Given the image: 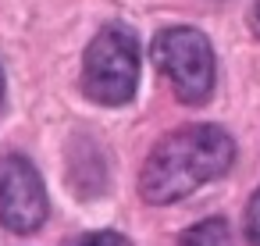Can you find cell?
Listing matches in <instances>:
<instances>
[{"label": "cell", "mask_w": 260, "mask_h": 246, "mask_svg": "<svg viewBox=\"0 0 260 246\" xmlns=\"http://www.w3.org/2000/svg\"><path fill=\"white\" fill-rule=\"evenodd\" d=\"M178 246H232V228L224 218H207L182 232Z\"/></svg>", "instance_id": "obj_5"}, {"label": "cell", "mask_w": 260, "mask_h": 246, "mask_svg": "<svg viewBox=\"0 0 260 246\" xmlns=\"http://www.w3.org/2000/svg\"><path fill=\"white\" fill-rule=\"evenodd\" d=\"M253 15H260V4H256V11H253ZM256 33H260V29H256Z\"/></svg>", "instance_id": "obj_9"}, {"label": "cell", "mask_w": 260, "mask_h": 246, "mask_svg": "<svg viewBox=\"0 0 260 246\" xmlns=\"http://www.w3.org/2000/svg\"><path fill=\"white\" fill-rule=\"evenodd\" d=\"M139 40L128 25H104L82 54V93L100 107H121L139 86Z\"/></svg>", "instance_id": "obj_2"}, {"label": "cell", "mask_w": 260, "mask_h": 246, "mask_svg": "<svg viewBox=\"0 0 260 246\" xmlns=\"http://www.w3.org/2000/svg\"><path fill=\"white\" fill-rule=\"evenodd\" d=\"M235 161V139L221 125H189L164 136L143 171H139V196L153 207H168L175 200L192 196L207 182L221 178Z\"/></svg>", "instance_id": "obj_1"}, {"label": "cell", "mask_w": 260, "mask_h": 246, "mask_svg": "<svg viewBox=\"0 0 260 246\" xmlns=\"http://www.w3.org/2000/svg\"><path fill=\"white\" fill-rule=\"evenodd\" d=\"M4 86L8 82H4V65H0V107H4Z\"/></svg>", "instance_id": "obj_8"}, {"label": "cell", "mask_w": 260, "mask_h": 246, "mask_svg": "<svg viewBox=\"0 0 260 246\" xmlns=\"http://www.w3.org/2000/svg\"><path fill=\"white\" fill-rule=\"evenodd\" d=\"M150 57L157 65V72L171 82V89L182 104L200 107L210 100L214 79H217V61H214L210 40L200 29H192V25L160 29L150 43Z\"/></svg>", "instance_id": "obj_3"}, {"label": "cell", "mask_w": 260, "mask_h": 246, "mask_svg": "<svg viewBox=\"0 0 260 246\" xmlns=\"http://www.w3.org/2000/svg\"><path fill=\"white\" fill-rule=\"evenodd\" d=\"M47 210L50 203H47L40 171L22 153L0 157V228H8L15 235H29L43 228Z\"/></svg>", "instance_id": "obj_4"}, {"label": "cell", "mask_w": 260, "mask_h": 246, "mask_svg": "<svg viewBox=\"0 0 260 246\" xmlns=\"http://www.w3.org/2000/svg\"><path fill=\"white\" fill-rule=\"evenodd\" d=\"M246 235L253 246H260V189L249 196V207H246Z\"/></svg>", "instance_id": "obj_7"}, {"label": "cell", "mask_w": 260, "mask_h": 246, "mask_svg": "<svg viewBox=\"0 0 260 246\" xmlns=\"http://www.w3.org/2000/svg\"><path fill=\"white\" fill-rule=\"evenodd\" d=\"M64 246H132L121 232H111V228H100V232H82L75 239H68Z\"/></svg>", "instance_id": "obj_6"}]
</instances>
